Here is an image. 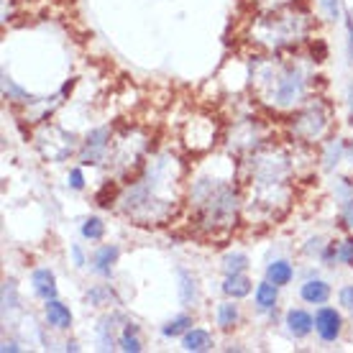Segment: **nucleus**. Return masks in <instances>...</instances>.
I'll return each instance as SVG.
<instances>
[{"label": "nucleus", "instance_id": "1", "mask_svg": "<svg viewBox=\"0 0 353 353\" xmlns=\"http://www.w3.org/2000/svg\"><path fill=\"white\" fill-rule=\"evenodd\" d=\"M194 205H197V215L200 223L208 228L215 225H228L236 218V208H239V197L236 190L230 185H218V182H197L192 194Z\"/></svg>", "mask_w": 353, "mask_h": 353}, {"label": "nucleus", "instance_id": "2", "mask_svg": "<svg viewBox=\"0 0 353 353\" xmlns=\"http://www.w3.org/2000/svg\"><path fill=\"white\" fill-rule=\"evenodd\" d=\"M327 123H330V113H327L325 105H307L294 121H292V133L302 139V141H318L320 136L327 131Z\"/></svg>", "mask_w": 353, "mask_h": 353}, {"label": "nucleus", "instance_id": "3", "mask_svg": "<svg viewBox=\"0 0 353 353\" xmlns=\"http://www.w3.org/2000/svg\"><path fill=\"white\" fill-rule=\"evenodd\" d=\"M302 97H305V80H302L300 70H290L279 74V80H276V90H274V103L279 108H290V105H297Z\"/></svg>", "mask_w": 353, "mask_h": 353}, {"label": "nucleus", "instance_id": "4", "mask_svg": "<svg viewBox=\"0 0 353 353\" xmlns=\"http://www.w3.org/2000/svg\"><path fill=\"white\" fill-rule=\"evenodd\" d=\"M108 146H110V128H95L85 136V143L80 149V164H100L103 157H105Z\"/></svg>", "mask_w": 353, "mask_h": 353}, {"label": "nucleus", "instance_id": "5", "mask_svg": "<svg viewBox=\"0 0 353 353\" xmlns=\"http://www.w3.org/2000/svg\"><path fill=\"white\" fill-rule=\"evenodd\" d=\"M315 330H318L320 341L325 343H336L341 338V330H343V318L336 307H323L315 312Z\"/></svg>", "mask_w": 353, "mask_h": 353}, {"label": "nucleus", "instance_id": "6", "mask_svg": "<svg viewBox=\"0 0 353 353\" xmlns=\"http://www.w3.org/2000/svg\"><path fill=\"white\" fill-rule=\"evenodd\" d=\"M31 287H34L36 297H41L44 302L54 300L59 294V290H57V276H54L52 269H44V266L31 274Z\"/></svg>", "mask_w": 353, "mask_h": 353}, {"label": "nucleus", "instance_id": "7", "mask_svg": "<svg viewBox=\"0 0 353 353\" xmlns=\"http://www.w3.org/2000/svg\"><path fill=\"white\" fill-rule=\"evenodd\" d=\"M284 325H287V330L294 338H307L312 333V327H315V318L310 312H305V310L292 307L287 312V318H284Z\"/></svg>", "mask_w": 353, "mask_h": 353}, {"label": "nucleus", "instance_id": "8", "mask_svg": "<svg viewBox=\"0 0 353 353\" xmlns=\"http://www.w3.org/2000/svg\"><path fill=\"white\" fill-rule=\"evenodd\" d=\"M118 259H121V248L118 246H113V243L100 246L92 254V272L100 274V276H110L113 266L118 264Z\"/></svg>", "mask_w": 353, "mask_h": 353}, {"label": "nucleus", "instance_id": "9", "mask_svg": "<svg viewBox=\"0 0 353 353\" xmlns=\"http://www.w3.org/2000/svg\"><path fill=\"white\" fill-rule=\"evenodd\" d=\"M44 312H46V323L52 327H57V330H67L72 325V310L64 302L57 300V297L46 302Z\"/></svg>", "mask_w": 353, "mask_h": 353}, {"label": "nucleus", "instance_id": "10", "mask_svg": "<svg viewBox=\"0 0 353 353\" xmlns=\"http://www.w3.org/2000/svg\"><path fill=\"white\" fill-rule=\"evenodd\" d=\"M300 297L307 305H325L330 300V284L323 282V279H307L300 287Z\"/></svg>", "mask_w": 353, "mask_h": 353}, {"label": "nucleus", "instance_id": "11", "mask_svg": "<svg viewBox=\"0 0 353 353\" xmlns=\"http://www.w3.org/2000/svg\"><path fill=\"white\" fill-rule=\"evenodd\" d=\"M182 348L192 353H203L212 348V336L203 327H190L185 336H182Z\"/></svg>", "mask_w": 353, "mask_h": 353}, {"label": "nucleus", "instance_id": "12", "mask_svg": "<svg viewBox=\"0 0 353 353\" xmlns=\"http://www.w3.org/2000/svg\"><path fill=\"white\" fill-rule=\"evenodd\" d=\"M223 292L228 294L230 300H243L251 294V279L246 274H228L223 282Z\"/></svg>", "mask_w": 353, "mask_h": 353}, {"label": "nucleus", "instance_id": "13", "mask_svg": "<svg viewBox=\"0 0 353 353\" xmlns=\"http://www.w3.org/2000/svg\"><path fill=\"white\" fill-rule=\"evenodd\" d=\"M254 300H256V307L261 310V312H269V310H274L276 307V302H279V287L266 279V282H261L256 287Z\"/></svg>", "mask_w": 353, "mask_h": 353}, {"label": "nucleus", "instance_id": "14", "mask_svg": "<svg viewBox=\"0 0 353 353\" xmlns=\"http://www.w3.org/2000/svg\"><path fill=\"white\" fill-rule=\"evenodd\" d=\"M292 276H294V269H292V264H290V261H284V259H279V261H274V264L266 266V279H269V282H274L276 287L290 284Z\"/></svg>", "mask_w": 353, "mask_h": 353}, {"label": "nucleus", "instance_id": "15", "mask_svg": "<svg viewBox=\"0 0 353 353\" xmlns=\"http://www.w3.org/2000/svg\"><path fill=\"white\" fill-rule=\"evenodd\" d=\"M176 276H179V302L187 307L197 300V282L187 269H176Z\"/></svg>", "mask_w": 353, "mask_h": 353}, {"label": "nucleus", "instance_id": "16", "mask_svg": "<svg viewBox=\"0 0 353 353\" xmlns=\"http://www.w3.org/2000/svg\"><path fill=\"white\" fill-rule=\"evenodd\" d=\"M215 318H218V325H221L223 330H230L241 318V310H239V305H236V300L221 302L218 310H215Z\"/></svg>", "mask_w": 353, "mask_h": 353}, {"label": "nucleus", "instance_id": "17", "mask_svg": "<svg viewBox=\"0 0 353 353\" xmlns=\"http://www.w3.org/2000/svg\"><path fill=\"white\" fill-rule=\"evenodd\" d=\"M118 345H121V351L125 353H139L143 348L141 341H139V325H133V323H125L123 333L118 338Z\"/></svg>", "mask_w": 353, "mask_h": 353}, {"label": "nucleus", "instance_id": "18", "mask_svg": "<svg viewBox=\"0 0 353 353\" xmlns=\"http://www.w3.org/2000/svg\"><path fill=\"white\" fill-rule=\"evenodd\" d=\"M192 325V318L190 315H176L167 323V325L161 327V336L164 338H176V336H185L187 330Z\"/></svg>", "mask_w": 353, "mask_h": 353}, {"label": "nucleus", "instance_id": "19", "mask_svg": "<svg viewBox=\"0 0 353 353\" xmlns=\"http://www.w3.org/2000/svg\"><path fill=\"white\" fill-rule=\"evenodd\" d=\"M115 320L118 315H108V318L100 320V325H97V336H100V348L108 351V348H115L113 345V330H115Z\"/></svg>", "mask_w": 353, "mask_h": 353}, {"label": "nucleus", "instance_id": "20", "mask_svg": "<svg viewBox=\"0 0 353 353\" xmlns=\"http://www.w3.org/2000/svg\"><path fill=\"white\" fill-rule=\"evenodd\" d=\"M82 236L88 241H103V236H105V223L92 215V218H88V221L82 223Z\"/></svg>", "mask_w": 353, "mask_h": 353}, {"label": "nucleus", "instance_id": "21", "mask_svg": "<svg viewBox=\"0 0 353 353\" xmlns=\"http://www.w3.org/2000/svg\"><path fill=\"white\" fill-rule=\"evenodd\" d=\"M88 302H90V305H97V307H103V305L118 302V297H115V292L110 290V287H95V290L88 292Z\"/></svg>", "mask_w": 353, "mask_h": 353}, {"label": "nucleus", "instance_id": "22", "mask_svg": "<svg viewBox=\"0 0 353 353\" xmlns=\"http://www.w3.org/2000/svg\"><path fill=\"white\" fill-rule=\"evenodd\" d=\"M248 266L246 254H228L225 261H223V269H225V276L228 274H243V269Z\"/></svg>", "mask_w": 353, "mask_h": 353}, {"label": "nucleus", "instance_id": "23", "mask_svg": "<svg viewBox=\"0 0 353 353\" xmlns=\"http://www.w3.org/2000/svg\"><path fill=\"white\" fill-rule=\"evenodd\" d=\"M336 259L341 261V264L353 266V239L341 241V243H338V246H336Z\"/></svg>", "mask_w": 353, "mask_h": 353}, {"label": "nucleus", "instance_id": "24", "mask_svg": "<svg viewBox=\"0 0 353 353\" xmlns=\"http://www.w3.org/2000/svg\"><path fill=\"white\" fill-rule=\"evenodd\" d=\"M16 282H3V310H8V307H16Z\"/></svg>", "mask_w": 353, "mask_h": 353}, {"label": "nucleus", "instance_id": "25", "mask_svg": "<svg viewBox=\"0 0 353 353\" xmlns=\"http://www.w3.org/2000/svg\"><path fill=\"white\" fill-rule=\"evenodd\" d=\"M320 8L325 10L327 21H338L341 18V0H320Z\"/></svg>", "mask_w": 353, "mask_h": 353}, {"label": "nucleus", "instance_id": "26", "mask_svg": "<svg viewBox=\"0 0 353 353\" xmlns=\"http://www.w3.org/2000/svg\"><path fill=\"white\" fill-rule=\"evenodd\" d=\"M70 187L72 190H85V174H82L80 167H74L70 172Z\"/></svg>", "mask_w": 353, "mask_h": 353}, {"label": "nucleus", "instance_id": "27", "mask_svg": "<svg viewBox=\"0 0 353 353\" xmlns=\"http://www.w3.org/2000/svg\"><path fill=\"white\" fill-rule=\"evenodd\" d=\"M338 297H341V305H343V307L353 310V284H348V287H343V290H341V294H338Z\"/></svg>", "mask_w": 353, "mask_h": 353}, {"label": "nucleus", "instance_id": "28", "mask_svg": "<svg viewBox=\"0 0 353 353\" xmlns=\"http://www.w3.org/2000/svg\"><path fill=\"white\" fill-rule=\"evenodd\" d=\"M72 259H74V266H77V269H82V266L88 264V261H85V254H82L80 243H74V246H72Z\"/></svg>", "mask_w": 353, "mask_h": 353}, {"label": "nucleus", "instance_id": "29", "mask_svg": "<svg viewBox=\"0 0 353 353\" xmlns=\"http://www.w3.org/2000/svg\"><path fill=\"white\" fill-rule=\"evenodd\" d=\"M343 223L348 228H353V200H348L343 208Z\"/></svg>", "mask_w": 353, "mask_h": 353}, {"label": "nucleus", "instance_id": "30", "mask_svg": "<svg viewBox=\"0 0 353 353\" xmlns=\"http://www.w3.org/2000/svg\"><path fill=\"white\" fill-rule=\"evenodd\" d=\"M345 28H348V57H351V62H353V21H351V13H348Z\"/></svg>", "mask_w": 353, "mask_h": 353}, {"label": "nucleus", "instance_id": "31", "mask_svg": "<svg viewBox=\"0 0 353 353\" xmlns=\"http://www.w3.org/2000/svg\"><path fill=\"white\" fill-rule=\"evenodd\" d=\"M8 351H18V345L13 343V341H10V343H8V341L3 343V353H8Z\"/></svg>", "mask_w": 353, "mask_h": 353}]
</instances>
